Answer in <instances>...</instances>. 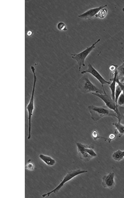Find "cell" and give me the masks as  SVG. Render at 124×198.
Segmentation results:
<instances>
[{
  "mask_svg": "<svg viewBox=\"0 0 124 198\" xmlns=\"http://www.w3.org/2000/svg\"><path fill=\"white\" fill-rule=\"evenodd\" d=\"M78 86L80 90L84 94L90 92L102 93V91L91 81L87 75L80 79Z\"/></svg>",
  "mask_w": 124,
  "mask_h": 198,
  "instance_id": "5b68a950",
  "label": "cell"
},
{
  "mask_svg": "<svg viewBox=\"0 0 124 198\" xmlns=\"http://www.w3.org/2000/svg\"><path fill=\"white\" fill-rule=\"evenodd\" d=\"M92 136L93 139L95 140H96L99 139H103L107 141L108 139L107 138L99 136L98 132L96 130H94L93 131L92 133Z\"/></svg>",
  "mask_w": 124,
  "mask_h": 198,
  "instance_id": "ac0fdd59",
  "label": "cell"
},
{
  "mask_svg": "<svg viewBox=\"0 0 124 198\" xmlns=\"http://www.w3.org/2000/svg\"><path fill=\"white\" fill-rule=\"evenodd\" d=\"M122 92L121 88L117 83L115 93V102L117 106V103L118 99L120 94L122 93Z\"/></svg>",
  "mask_w": 124,
  "mask_h": 198,
  "instance_id": "2e32d148",
  "label": "cell"
},
{
  "mask_svg": "<svg viewBox=\"0 0 124 198\" xmlns=\"http://www.w3.org/2000/svg\"><path fill=\"white\" fill-rule=\"evenodd\" d=\"M76 146L79 156L84 161H89L97 156L93 146L79 142L76 143Z\"/></svg>",
  "mask_w": 124,
  "mask_h": 198,
  "instance_id": "3957f363",
  "label": "cell"
},
{
  "mask_svg": "<svg viewBox=\"0 0 124 198\" xmlns=\"http://www.w3.org/2000/svg\"><path fill=\"white\" fill-rule=\"evenodd\" d=\"M117 83L119 85L122 90V92L124 95V85H123L120 81L118 79L117 77L116 79Z\"/></svg>",
  "mask_w": 124,
  "mask_h": 198,
  "instance_id": "603a6c76",
  "label": "cell"
},
{
  "mask_svg": "<svg viewBox=\"0 0 124 198\" xmlns=\"http://www.w3.org/2000/svg\"><path fill=\"white\" fill-rule=\"evenodd\" d=\"M58 29L61 31H66L67 30L66 26L65 24L63 22H59L57 25Z\"/></svg>",
  "mask_w": 124,
  "mask_h": 198,
  "instance_id": "ffe728a7",
  "label": "cell"
},
{
  "mask_svg": "<svg viewBox=\"0 0 124 198\" xmlns=\"http://www.w3.org/2000/svg\"><path fill=\"white\" fill-rule=\"evenodd\" d=\"M117 133V131L116 130L114 133L110 134L107 140L109 143H110L112 140L115 138Z\"/></svg>",
  "mask_w": 124,
  "mask_h": 198,
  "instance_id": "44dd1931",
  "label": "cell"
},
{
  "mask_svg": "<svg viewBox=\"0 0 124 198\" xmlns=\"http://www.w3.org/2000/svg\"><path fill=\"white\" fill-rule=\"evenodd\" d=\"M118 67L116 65H112L110 66L109 70L111 71L114 72L117 69Z\"/></svg>",
  "mask_w": 124,
  "mask_h": 198,
  "instance_id": "cb8c5ba5",
  "label": "cell"
},
{
  "mask_svg": "<svg viewBox=\"0 0 124 198\" xmlns=\"http://www.w3.org/2000/svg\"><path fill=\"white\" fill-rule=\"evenodd\" d=\"M118 121L112 124L115 128L119 137L124 135V124L121 123V118L118 119Z\"/></svg>",
  "mask_w": 124,
  "mask_h": 198,
  "instance_id": "7c38bea8",
  "label": "cell"
},
{
  "mask_svg": "<svg viewBox=\"0 0 124 198\" xmlns=\"http://www.w3.org/2000/svg\"><path fill=\"white\" fill-rule=\"evenodd\" d=\"M100 39H98L91 46L87 47L80 52L77 54H72L71 57L77 62L79 65V71H80L82 66H85V60L88 55L95 48V45L100 41Z\"/></svg>",
  "mask_w": 124,
  "mask_h": 198,
  "instance_id": "8992f818",
  "label": "cell"
},
{
  "mask_svg": "<svg viewBox=\"0 0 124 198\" xmlns=\"http://www.w3.org/2000/svg\"><path fill=\"white\" fill-rule=\"evenodd\" d=\"M113 73V77L111 80V81L110 84H109V87L111 91V96L113 100L115 102V93L117 84L116 79L118 74L117 69Z\"/></svg>",
  "mask_w": 124,
  "mask_h": 198,
  "instance_id": "8fae6325",
  "label": "cell"
},
{
  "mask_svg": "<svg viewBox=\"0 0 124 198\" xmlns=\"http://www.w3.org/2000/svg\"><path fill=\"white\" fill-rule=\"evenodd\" d=\"M25 168L29 170H33L34 168V165L32 163L29 162L27 164Z\"/></svg>",
  "mask_w": 124,
  "mask_h": 198,
  "instance_id": "7402d4cb",
  "label": "cell"
},
{
  "mask_svg": "<svg viewBox=\"0 0 124 198\" xmlns=\"http://www.w3.org/2000/svg\"><path fill=\"white\" fill-rule=\"evenodd\" d=\"M117 71L118 73L117 77L118 78H124V62L118 67Z\"/></svg>",
  "mask_w": 124,
  "mask_h": 198,
  "instance_id": "9a60e30c",
  "label": "cell"
},
{
  "mask_svg": "<svg viewBox=\"0 0 124 198\" xmlns=\"http://www.w3.org/2000/svg\"><path fill=\"white\" fill-rule=\"evenodd\" d=\"M112 157L116 161L120 162L122 161L124 158V150L119 149L115 151L112 154Z\"/></svg>",
  "mask_w": 124,
  "mask_h": 198,
  "instance_id": "5bb4252c",
  "label": "cell"
},
{
  "mask_svg": "<svg viewBox=\"0 0 124 198\" xmlns=\"http://www.w3.org/2000/svg\"><path fill=\"white\" fill-rule=\"evenodd\" d=\"M33 76V81L31 95L29 102L27 105L26 109L28 113V133L27 139H30L31 137V119L34 109V95L37 78L35 73V69L34 67L31 68Z\"/></svg>",
  "mask_w": 124,
  "mask_h": 198,
  "instance_id": "6da1fadb",
  "label": "cell"
},
{
  "mask_svg": "<svg viewBox=\"0 0 124 198\" xmlns=\"http://www.w3.org/2000/svg\"><path fill=\"white\" fill-rule=\"evenodd\" d=\"M107 12V10L106 9L104 8H102L95 15V17L103 18L106 16Z\"/></svg>",
  "mask_w": 124,
  "mask_h": 198,
  "instance_id": "e0dca14e",
  "label": "cell"
},
{
  "mask_svg": "<svg viewBox=\"0 0 124 198\" xmlns=\"http://www.w3.org/2000/svg\"><path fill=\"white\" fill-rule=\"evenodd\" d=\"M39 158L47 165L49 166H52L55 164V160L51 157L41 154L39 155Z\"/></svg>",
  "mask_w": 124,
  "mask_h": 198,
  "instance_id": "4fadbf2b",
  "label": "cell"
},
{
  "mask_svg": "<svg viewBox=\"0 0 124 198\" xmlns=\"http://www.w3.org/2000/svg\"><path fill=\"white\" fill-rule=\"evenodd\" d=\"M122 10L124 12V8H123L122 9Z\"/></svg>",
  "mask_w": 124,
  "mask_h": 198,
  "instance_id": "d4e9b609",
  "label": "cell"
},
{
  "mask_svg": "<svg viewBox=\"0 0 124 198\" xmlns=\"http://www.w3.org/2000/svg\"><path fill=\"white\" fill-rule=\"evenodd\" d=\"M124 105V95L122 93L120 94L118 99L117 105L118 106H121Z\"/></svg>",
  "mask_w": 124,
  "mask_h": 198,
  "instance_id": "d6986e66",
  "label": "cell"
},
{
  "mask_svg": "<svg viewBox=\"0 0 124 198\" xmlns=\"http://www.w3.org/2000/svg\"><path fill=\"white\" fill-rule=\"evenodd\" d=\"M107 5H102L99 7L91 8L83 13L78 15V17L84 19H89L94 16L102 9L106 7Z\"/></svg>",
  "mask_w": 124,
  "mask_h": 198,
  "instance_id": "30bf717a",
  "label": "cell"
},
{
  "mask_svg": "<svg viewBox=\"0 0 124 198\" xmlns=\"http://www.w3.org/2000/svg\"><path fill=\"white\" fill-rule=\"evenodd\" d=\"M92 94L100 98L104 102L106 106L114 111L117 116V119L118 118H121L120 113L118 109V106L116 105L111 96L108 95L106 93L103 94L98 93H92Z\"/></svg>",
  "mask_w": 124,
  "mask_h": 198,
  "instance_id": "52a82bcc",
  "label": "cell"
},
{
  "mask_svg": "<svg viewBox=\"0 0 124 198\" xmlns=\"http://www.w3.org/2000/svg\"><path fill=\"white\" fill-rule=\"evenodd\" d=\"M115 177V173L113 172H110L104 175L102 178L101 184L103 187L110 189H113L116 185Z\"/></svg>",
  "mask_w": 124,
  "mask_h": 198,
  "instance_id": "9c48e42d",
  "label": "cell"
},
{
  "mask_svg": "<svg viewBox=\"0 0 124 198\" xmlns=\"http://www.w3.org/2000/svg\"><path fill=\"white\" fill-rule=\"evenodd\" d=\"M88 108L91 114V118L94 121H97L105 116H111L117 118L116 113L106 106H101L90 105Z\"/></svg>",
  "mask_w": 124,
  "mask_h": 198,
  "instance_id": "7a4b0ae2",
  "label": "cell"
},
{
  "mask_svg": "<svg viewBox=\"0 0 124 198\" xmlns=\"http://www.w3.org/2000/svg\"><path fill=\"white\" fill-rule=\"evenodd\" d=\"M86 73L90 74L98 80L101 84L104 93H106L104 85L106 84H109L110 82L105 80L90 64H88V68L87 69L81 72V74H82Z\"/></svg>",
  "mask_w": 124,
  "mask_h": 198,
  "instance_id": "ba28073f",
  "label": "cell"
},
{
  "mask_svg": "<svg viewBox=\"0 0 124 198\" xmlns=\"http://www.w3.org/2000/svg\"><path fill=\"white\" fill-rule=\"evenodd\" d=\"M87 172V170L80 169H77L69 171L66 173L60 182L56 187L47 193L42 195V197H43L46 196L48 197L52 193L57 192L63 187L66 183L77 176L83 173H86Z\"/></svg>",
  "mask_w": 124,
  "mask_h": 198,
  "instance_id": "277c9868",
  "label": "cell"
}]
</instances>
